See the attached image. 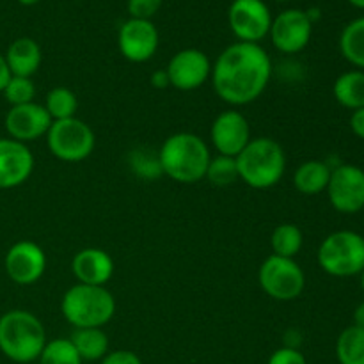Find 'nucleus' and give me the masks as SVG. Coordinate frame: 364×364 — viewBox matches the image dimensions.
Listing matches in <instances>:
<instances>
[{
  "label": "nucleus",
  "mask_w": 364,
  "mask_h": 364,
  "mask_svg": "<svg viewBox=\"0 0 364 364\" xmlns=\"http://www.w3.org/2000/svg\"><path fill=\"white\" fill-rule=\"evenodd\" d=\"M262 290L274 301L290 302L301 297L306 288V274L294 258L270 255L258 272Z\"/></svg>",
  "instance_id": "nucleus-8"
},
{
  "label": "nucleus",
  "mask_w": 364,
  "mask_h": 364,
  "mask_svg": "<svg viewBox=\"0 0 364 364\" xmlns=\"http://www.w3.org/2000/svg\"><path fill=\"white\" fill-rule=\"evenodd\" d=\"M348 2L354 7H358V9H364V0H348Z\"/></svg>",
  "instance_id": "nucleus-38"
},
{
  "label": "nucleus",
  "mask_w": 364,
  "mask_h": 364,
  "mask_svg": "<svg viewBox=\"0 0 364 364\" xmlns=\"http://www.w3.org/2000/svg\"><path fill=\"white\" fill-rule=\"evenodd\" d=\"M276 2H290V0H276Z\"/></svg>",
  "instance_id": "nucleus-40"
},
{
  "label": "nucleus",
  "mask_w": 364,
  "mask_h": 364,
  "mask_svg": "<svg viewBox=\"0 0 364 364\" xmlns=\"http://www.w3.org/2000/svg\"><path fill=\"white\" fill-rule=\"evenodd\" d=\"M149 80H151L153 87H156V89H166L167 85H171L166 70H156L155 73L151 75V78H149Z\"/></svg>",
  "instance_id": "nucleus-34"
},
{
  "label": "nucleus",
  "mask_w": 364,
  "mask_h": 364,
  "mask_svg": "<svg viewBox=\"0 0 364 364\" xmlns=\"http://www.w3.org/2000/svg\"><path fill=\"white\" fill-rule=\"evenodd\" d=\"M210 160L208 144L188 132L167 137L159 151L160 171L173 181L185 185L205 180Z\"/></svg>",
  "instance_id": "nucleus-2"
},
{
  "label": "nucleus",
  "mask_w": 364,
  "mask_h": 364,
  "mask_svg": "<svg viewBox=\"0 0 364 364\" xmlns=\"http://www.w3.org/2000/svg\"><path fill=\"white\" fill-rule=\"evenodd\" d=\"M46 146L55 159L77 164L95 151L96 135L87 123L77 117L53 121L46 134Z\"/></svg>",
  "instance_id": "nucleus-7"
},
{
  "label": "nucleus",
  "mask_w": 364,
  "mask_h": 364,
  "mask_svg": "<svg viewBox=\"0 0 364 364\" xmlns=\"http://www.w3.org/2000/svg\"><path fill=\"white\" fill-rule=\"evenodd\" d=\"M326 192L336 212L347 215L361 212L364 208V171L354 164L333 167Z\"/></svg>",
  "instance_id": "nucleus-9"
},
{
  "label": "nucleus",
  "mask_w": 364,
  "mask_h": 364,
  "mask_svg": "<svg viewBox=\"0 0 364 364\" xmlns=\"http://www.w3.org/2000/svg\"><path fill=\"white\" fill-rule=\"evenodd\" d=\"M354 326L364 329V301L358 306V308H355V311H354Z\"/></svg>",
  "instance_id": "nucleus-36"
},
{
  "label": "nucleus",
  "mask_w": 364,
  "mask_h": 364,
  "mask_svg": "<svg viewBox=\"0 0 364 364\" xmlns=\"http://www.w3.org/2000/svg\"><path fill=\"white\" fill-rule=\"evenodd\" d=\"M2 95L11 107L25 105V103L34 102L36 85H34V82H32V78L11 77V80L7 82V85H6V89L2 91Z\"/></svg>",
  "instance_id": "nucleus-29"
},
{
  "label": "nucleus",
  "mask_w": 364,
  "mask_h": 364,
  "mask_svg": "<svg viewBox=\"0 0 364 364\" xmlns=\"http://www.w3.org/2000/svg\"><path fill=\"white\" fill-rule=\"evenodd\" d=\"M238 178L247 187L265 191L281 181L287 171V155L283 146L270 137L251 139L237 156Z\"/></svg>",
  "instance_id": "nucleus-4"
},
{
  "label": "nucleus",
  "mask_w": 364,
  "mask_h": 364,
  "mask_svg": "<svg viewBox=\"0 0 364 364\" xmlns=\"http://www.w3.org/2000/svg\"><path fill=\"white\" fill-rule=\"evenodd\" d=\"M341 55L364 71V16L352 20L340 36Z\"/></svg>",
  "instance_id": "nucleus-23"
},
{
  "label": "nucleus",
  "mask_w": 364,
  "mask_h": 364,
  "mask_svg": "<svg viewBox=\"0 0 364 364\" xmlns=\"http://www.w3.org/2000/svg\"><path fill=\"white\" fill-rule=\"evenodd\" d=\"M336 102L352 112L364 107V71L350 70L341 73L333 85Z\"/></svg>",
  "instance_id": "nucleus-22"
},
{
  "label": "nucleus",
  "mask_w": 364,
  "mask_h": 364,
  "mask_svg": "<svg viewBox=\"0 0 364 364\" xmlns=\"http://www.w3.org/2000/svg\"><path fill=\"white\" fill-rule=\"evenodd\" d=\"M169 84L178 91H194L205 85L212 77V63L208 55L198 48H185L171 57L166 68Z\"/></svg>",
  "instance_id": "nucleus-12"
},
{
  "label": "nucleus",
  "mask_w": 364,
  "mask_h": 364,
  "mask_svg": "<svg viewBox=\"0 0 364 364\" xmlns=\"http://www.w3.org/2000/svg\"><path fill=\"white\" fill-rule=\"evenodd\" d=\"M45 109L50 114V117H52V121L75 117V114L78 110L77 95L68 87H53L46 95Z\"/></svg>",
  "instance_id": "nucleus-26"
},
{
  "label": "nucleus",
  "mask_w": 364,
  "mask_h": 364,
  "mask_svg": "<svg viewBox=\"0 0 364 364\" xmlns=\"http://www.w3.org/2000/svg\"><path fill=\"white\" fill-rule=\"evenodd\" d=\"M71 345L78 352L82 361H102L109 354V336L100 327L75 329L70 338Z\"/></svg>",
  "instance_id": "nucleus-21"
},
{
  "label": "nucleus",
  "mask_w": 364,
  "mask_h": 364,
  "mask_svg": "<svg viewBox=\"0 0 364 364\" xmlns=\"http://www.w3.org/2000/svg\"><path fill=\"white\" fill-rule=\"evenodd\" d=\"M39 364H82L78 352L71 345L68 338H57V340L46 341L41 355L38 359Z\"/></svg>",
  "instance_id": "nucleus-28"
},
{
  "label": "nucleus",
  "mask_w": 364,
  "mask_h": 364,
  "mask_svg": "<svg viewBox=\"0 0 364 364\" xmlns=\"http://www.w3.org/2000/svg\"><path fill=\"white\" fill-rule=\"evenodd\" d=\"M100 364H142L141 358L132 350H114L109 352Z\"/></svg>",
  "instance_id": "nucleus-32"
},
{
  "label": "nucleus",
  "mask_w": 364,
  "mask_h": 364,
  "mask_svg": "<svg viewBox=\"0 0 364 364\" xmlns=\"http://www.w3.org/2000/svg\"><path fill=\"white\" fill-rule=\"evenodd\" d=\"M336 358L340 364H364V329L350 326L336 340Z\"/></svg>",
  "instance_id": "nucleus-25"
},
{
  "label": "nucleus",
  "mask_w": 364,
  "mask_h": 364,
  "mask_svg": "<svg viewBox=\"0 0 364 364\" xmlns=\"http://www.w3.org/2000/svg\"><path fill=\"white\" fill-rule=\"evenodd\" d=\"M34 171V155L27 144L0 137V191L23 185Z\"/></svg>",
  "instance_id": "nucleus-17"
},
{
  "label": "nucleus",
  "mask_w": 364,
  "mask_h": 364,
  "mask_svg": "<svg viewBox=\"0 0 364 364\" xmlns=\"http://www.w3.org/2000/svg\"><path fill=\"white\" fill-rule=\"evenodd\" d=\"M302 244H304V235L301 228L295 224L284 223L274 228L272 237H270L272 255L281 256V258H295L301 252Z\"/></svg>",
  "instance_id": "nucleus-24"
},
{
  "label": "nucleus",
  "mask_w": 364,
  "mask_h": 364,
  "mask_svg": "<svg viewBox=\"0 0 364 364\" xmlns=\"http://www.w3.org/2000/svg\"><path fill=\"white\" fill-rule=\"evenodd\" d=\"M4 267L13 283L20 287H31L38 283L45 274L46 255L36 242L20 240L9 247Z\"/></svg>",
  "instance_id": "nucleus-13"
},
{
  "label": "nucleus",
  "mask_w": 364,
  "mask_h": 364,
  "mask_svg": "<svg viewBox=\"0 0 364 364\" xmlns=\"http://www.w3.org/2000/svg\"><path fill=\"white\" fill-rule=\"evenodd\" d=\"M210 139L219 155L237 159L242 149L251 142V124L238 110H224L213 119Z\"/></svg>",
  "instance_id": "nucleus-15"
},
{
  "label": "nucleus",
  "mask_w": 364,
  "mask_h": 364,
  "mask_svg": "<svg viewBox=\"0 0 364 364\" xmlns=\"http://www.w3.org/2000/svg\"><path fill=\"white\" fill-rule=\"evenodd\" d=\"M267 364H308V361L299 348L281 347L276 352H272Z\"/></svg>",
  "instance_id": "nucleus-31"
},
{
  "label": "nucleus",
  "mask_w": 364,
  "mask_h": 364,
  "mask_svg": "<svg viewBox=\"0 0 364 364\" xmlns=\"http://www.w3.org/2000/svg\"><path fill=\"white\" fill-rule=\"evenodd\" d=\"M333 167L322 160H308L295 169L294 185L301 194L316 196L327 191Z\"/></svg>",
  "instance_id": "nucleus-20"
},
{
  "label": "nucleus",
  "mask_w": 364,
  "mask_h": 364,
  "mask_svg": "<svg viewBox=\"0 0 364 364\" xmlns=\"http://www.w3.org/2000/svg\"><path fill=\"white\" fill-rule=\"evenodd\" d=\"M46 345L41 320L25 309H11L0 316V352L9 361L28 364L38 361Z\"/></svg>",
  "instance_id": "nucleus-3"
},
{
  "label": "nucleus",
  "mask_w": 364,
  "mask_h": 364,
  "mask_svg": "<svg viewBox=\"0 0 364 364\" xmlns=\"http://www.w3.org/2000/svg\"><path fill=\"white\" fill-rule=\"evenodd\" d=\"M320 269L334 277L359 276L364 269V237L350 230L323 238L316 252Z\"/></svg>",
  "instance_id": "nucleus-6"
},
{
  "label": "nucleus",
  "mask_w": 364,
  "mask_h": 364,
  "mask_svg": "<svg viewBox=\"0 0 364 364\" xmlns=\"http://www.w3.org/2000/svg\"><path fill=\"white\" fill-rule=\"evenodd\" d=\"M60 313L75 329H102L116 315V299L105 287L78 283L63 295Z\"/></svg>",
  "instance_id": "nucleus-5"
},
{
  "label": "nucleus",
  "mask_w": 364,
  "mask_h": 364,
  "mask_svg": "<svg viewBox=\"0 0 364 364\" xmlns=\"http://www.w3.org/2000/svg\"><path fill=\"white\" fill-rule=\"evenodd\" d=\"M4 57H6V63L13 77L27 78H32V75L39 70L43 60L41 46L32 38L14 39L7 52L4 53Z\"/></svg>",
  "instance_id": "nucleus-19"
},
{
  "label": "nucleus",
  "mask_w": 364,
  "mask_h": 364,
  "mask_svg": "<svg viewBox=\"0 0 364 364\" xmlns=\"http://www.w3.org/2000/svg\"><path fill=\"white\" fill-rule=\"evenodd\" d=\"M71 270L78 283L105 287L114 276V259L103 249L87 247L78 251L71 262Z\"/></svg>",
  "instance_id": "nucleus-18"
},
{
  "label": "nucleus",
  "mask_w": 364,
  "mask_h": 364,
  "mask_svg": "<svg viewBox=\"0 0 364 364\" xmlns=\"http://www.w3.org/2000/svg\"><path fill=\"white\" fill-rule=\"evenodd\" d=\"M11 77H13V75H11L9 66H7V63H6V57L0 53V92L6 89L7 82L11 80Z\"/></svg>",
  "instance_id": "nucleus-35"
},
{
  "label": "nucleus",
  "mask_w": 364,
  "mask_h": 364,
  "mask_svg": "<svg viewBox=\"0 0 364 364\" xmlns=\"http://www.w3.org/2000/svg\"><path fill=\"white\" fill-rule=\"evenodd\" d=\"M313 23L302 9H287L272 18L270 39L279 52L294 55L302 52L311 41Z\"/></svg>",
  "instance_id": "nucleus-11"
},
{
  "label": "nucleus",
  "mask_w": 364,
  "mask_h": 364,
  "mask_svg": "<svg viewBox=\"0 0 364 364\" xmlns=\"http://www.w3.org/2000/svg\"><path fill=\"white\" fill-rule=\"evenodd\" d=\"M205 178L213 185V187H230L235 181L240 180V178H238L237 159H235V156L224 155L213 156V159L210 160Z\"/></svg>",
  "instance_id": "nucleus-27"
},
{
  "label": "nucleus",
  "mask_w": 364,
  "mask_h": 364,
  "mask_svg": "<svg viewBox=\"0 0 364 364\" xmlns=\"http://www.w3.org/2000/svg\"><path fill=\"white\" fill-rule=\"evenodd\" d=\"M16 2H20L21 6H36V4H39L41 0H16Z\"/></svg>",
  "instance_id": "nucleus-37"
},
{
  "label": "nucleus",
  "mask_w": 364,
  "mask_h": 364,
  "mask_svg": "<svg viewBox=\"0 0 364 364\" xmlns=\"http://www.w3.org/2000/svg\"><path fill=\"white\" fill-rule=\"evenodd\" d=\"M160 36L151 20L130 18L124 21L117 32V46L121 55L130 63H146L151 59L159 48Z\"/></svg>",
  "instance_id": "nucleus-14"
},
{
  "label": "nucleus",
  "mask_w": 364,
  "mask_h": 364,
  "mask_svg": "<svg viewBox=\"0 0 364 364\" xmlns=\"http://www.w3.org/2000/svg\"><path fill=\"white\" fill-rule=\"evenodd\" d=\"M359 277H361V288H363V291H364V269H363V272L359 274Z\"/></svg>",
  "instance_id": "nucleus-39"
},
{
  "label": "nucleus",
  "mask_w": 364,
  "mask_h": 364,
  "mask_svg": "<svg viewBox=\"0 0 364 364\" xmlns=\"http://www.w3.org/2000/svg\"><path fill=\"white\" fill-rule=\"evenodd\" d=\"M52 123L53 121L50 114L46 112L45 105H39L36 102L11 107L9 112L6 114V119H4L9 137L23 142V144L48 134Z\"/></svg>",
  "instance_id": "nucleus-16"
},
{
  "label": "nucleus",
  "mask_w": 364,
  "mask_h": 364,
  "mask_svg": "<svg viewBox=\"0 0 364 364\" xmlns=\"http://www.w3.org/2000/svg\"><path fill=\"white\" fill-rule=\"evenodd\" d=\"M350 128L354 132L355 137L363 139L364 141V107L352 112L350 116Z\"/></svg>",
  "instance_id": "nucleus-33"
},
{
  "label": "nucleus",
  "mask_w": 364,
  "mask_h": 364,
  "mask_svg": "<svg viewBox=\"0 0 364 364\" xmlns=\"http://www.w3.org/2000/svg\"><path fill=\"white\" fill-rule=\"evenodd\" d=\"M164 0H128L130 18L137 20H151L162 7Z\"/></svg>",
  "instance_id": "nucleus-30"
},
{
  "label": "nucleus",
  "mask_w": 364,
  "mask_h": 364,
  "mask_svg": "<svg viewBox=\"0 0 364 364\" xmlns=\"http://www.w3.org/2000/svg\"><path fill=\"white\" fill-rule=\"evenodd\" d=\"M272 77V60L259 43L237 41L224 48L212 64L217 96L233 107L256 102Z\"/></svg>",
  "instance_id": "nucleus-1"
},
{
  "label": "nucleus",
  "mask_w": 364,
  "mask_h": 364,
  "mask_svg": "<svg viewBox=\"0 0 364 364\" xmlns=\"http://www.w3.org/2000/svg\"><path fill=\"white\" fill-rule=\"evenodd\" d=\"M228 21L238 41L259 43L269 36L272 13L263 0H233Z\"/></svg>",
  "instance_id": "nucleus-10"
}]
</instances>
